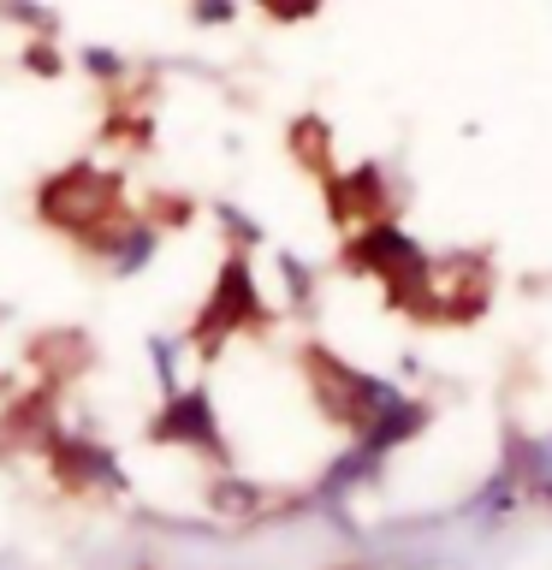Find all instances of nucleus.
Listing matches in <instances>:
<instances>
[{"label": "nucleus", "mask_w": 552, "mask_h": 570, "mask_svg": "<svg viewBox=\"0 0 552 570\" xmlns=\"http://www.w3.org/2000/svg\"><path fill=\"white\" fill-rule=\"evenodd\" d=\"M274 327V309L262 303L256 292V274H249V256L244 249H231L220 262V279H214L208 303L196 309V321L185 327V351L196 345L203 356H220V345H231L238 333H267Z\"/></svg>", "instance_id": "nucleus-1"}, {"label": "nucleus", "mask_w": 552, "mask_h": 570, "mask_svg": "<svg viewBox=\"0 0 552 570\" xmlns=\"http://www.w3.org/2000/svg\"><path fill=\"white\" fill-rule=\"evenodd\" d=\"M142 440H149V445H185V452H203L208 463L231 470V440H226L220 416H214L208 386H178V392H167V399H160V410L142 422Z\"/></svg>", "instance_id": "nucleus-2"}, {"label": "nucleus", "mask_w": 552, "mask_h": 570, "mask_svg": "<svg viewBox=\"0 0 552 570\" xmlns=\"http://www.w3.org/2000/svg\"><path fill=\"white\" fill-rule=\"evenodd\" d=\"M42 458H48V470H53V481H60L66 493H89V488L125 493V488H131V475H125V463H119V452H114L107 440L48 434V440H42Z\"/></svg>", "instance_id": "nucleus-3"}, {"label": "nucleus", "mask_w": 552, "mask_h": 570, "mask_svg": "<svg viewBox=\"0 0 552 570\" xmlns=\"http://www.w3.org/2000/svg\"><path fill=\"white\" fill-rule=\"evenodd\" d=\"M427 416H434V410H427L422 399H410V392H392V399L351 434V445H363V452H374V458H392L398 445H410V440L422 434Z\"/></svg>", "instance_id": "nucleus-4"}, {"label": "nucleus", "mask_w": 552, "mask_h": 570, "mask_svg": "<svg viewBox=\"0 0 552 570\" xmlns=\"http://www.w3.org/2000/svg\"><path fill=\"white\" fill-rule=\"evenodd\" d=\"M327 214H333V226L386 220V178H381V167H351V173L327 178Z\"/></svg>", "instance_id": "nucleus-5"}, {"label": "nucleus", "mask_w": 552, "mask_h": 570, "mask_svg": "<svg viewBox=\"0 0 552 570\" xmlns=\"http://www.w3.org/2000/svg\"><path fill=\"white\" fill-rule=\"evenodd\" d=\"M203 499H208L214 517H226V523H249V517H262L267 505H274V488H262V481H249L238 470H220L203 488Z\"/></svg>", "instance_id": "nucleus-6"}, {"label": "nucleus", "mask_w": 552, "mask_h": 570, "mask_svg": "<svg viewBox=\"0 0 552 570\" xmlns=\"http://www.w3.org/2000/svg\"><path fill=\"white\" fill-rule=\"evenodd\" d=\"M274 267H279L285 303H292L297 315H315V297H321V267H315V262H303L297 249H279Z\"/></svg>", "instance_id": "nucleus-7"}, {"label": "nucleus", "mask_w": 552, "mask_h": 570, "mask_svg": "<svg viewBox=\"0 0 552 570\" xmlns=\"http://www.w3.org/2000/svg\"><path fill=\"white\" fill-rule=\"evenodd\" d=\"M149 374H155V386H160V399H167V392H178L185 381H178V356H185V338H172V333H155L149 345Z\"/></svg>", "instance_id": "nucleus-8"}, {"label": "nucleus", "mask_w": 552, "mask_h": 570, "mask_svg": "<svg viewBox=\"0 0 552 570\" xmlns=\"http://www.w3.org/2000/svg\"><path fill=\"white\" fill-rule=\"evenodd\" d=\"M214 220H220V232H226V238L238 244V249H262V244H267V226L249 220V214L231 208V203H214Z\"/></svg>", "instance_id": "nucleus-9"}, {"label": "nucleus", "mask_w": 552, "mask_h": 570, "mask_svg": "<svg viewBox=\"0 0 552 570\" xmlns=\"http://www.w3.org/2000/svg\"><path fill=\"white\" fill-rule=\"evenodd\" d=\"M142 220H149V226L160 232V238H167V232H185V226L196 220V203H190V196H155Z\"/></svg>", "instance_id": "nucleus-10"}, {"label": "nucleus", "mask_w": 552, "mask_h": 570, "mask_svg": "<svg viewBox=\"0 0 552 570\" xmlns=\"http://www.w3.org/2000/svg\"><path fill=\"white\" fill-rule=\"evenodd\" d=\"M83 66H89V71H101V78H119V71H125L114 48H83Z\"/></svg>", "instance_id": "nucleus-11"}, {"label": "nucleus", "mask_w": 552, "mask_h": 570, "mask_svg": "<svg viewBox=\"0 0 552 570\" xmlns=\"http://www.w3.org/2000/svg\"><path fill=\"white\" fill-rule=\"evenodd\" d=\"M190 12H196V24H226L231 0H190Z\"/></svg>", "instance_id": "nucleus-12"}, {"label": "nucleus", "mask_w": 552, "mask_h": 570, "mask_svg": "<svg viewBox=\"0 0 552 570\" xmlns=\"http://www.w3.org/2000/svg\"><path fill=\"white\" fill-rule=\"evenodd\" d=\"M30 71H48V78H53V71H60V60H53V48L36 42V48H30Z\"/></svg>", "instance_id": "nucleus-13"}, {"label": "nucleus", "mask_w": 552, "mask_h": 570, "mask_svg": "<svg viewBox=\"0 0 552 570\" xmlns=\"http://www.w3.org/2000/svg\"><path fill=\"white\" fill-rule=\"evenodd\" d=\"M7 315H12V309H7V303H0V327H7Z\"/></svg>", "instance_id": "nucleus-14"}]
</instances>
